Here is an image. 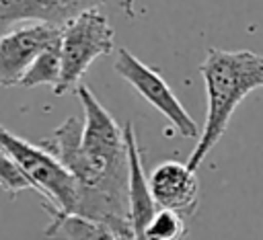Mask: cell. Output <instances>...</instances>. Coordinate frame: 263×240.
Instances as JSON below:
<instances>
[{"instance_id": "cell-1", "label": "cell", "mask_w": 263, "mask_h": 240, "mask_svg": "<svg viewBox=\"0 0 263 240\" xmlns=\"http://www.w3.org/2000/svg\"><path fill=\"white\" fill-rule=\"evenodd\" d=\"M82 119L68 117L39 146L76 181L74 215L105 224L119 240H134L129 222V166L123 127L84 84L76 88Z\"/></svg>"}, {"instance_id": "cell-2", "label": "cell", "mask_w": 263, "mask_h": 240, "mask_svg": "<svg viewBox=\"0 0 263 240\" xmlns=\"http://www.w3.org/2000/svg\"><path fill=\"white\" fill-rule=\"evenodd\" d=\"M199 74L205 86L208 113L201 135L185 162L191 170H197L212 148L222 139L234 111L247 94L263 88V55L249 49L226 51L210 47L199 66Z\"/></svg>"}, {"instance_id": "cell-3", "label": "cell", "mask_w": 263, "mask_h": 240, "mask_svg": "<svg viewBox=\"0 0 263 240\" xmlns=\"http://www.w3.org/2000/svg\"><path fill=\"white\" fill-rule=\"evenodd\" d=\"M0 154L8 156L23 168L49 213H74L78 185L74 176L39 144H31L0 125Z\"/></svg>"}, {"instance_id": "cell-4", "label": "cell", "mask_w": 263, "mask_h": 240, "mask_svg": "<svg viewBox=\"0 0 263 240\" xmlns=\"http://www.w3.org/2000/svg\"><path fill=\"white\" fill-rule=\"evenodd\" d=\"M113 47V27L99 8L84 10L72 21H68L62 27L60 37L62 78L60 84L53 88V94H64L72 88H78V82L90 68V64L101 55H109Z\"/></svg>"}, {"instance_id": "cell-5", "label": "cell", "mask_w": 263, "mask_h": 240, "mask_svg": "<svg viewBox=\"0 0 263 240\" xmlns=\"http://www.w3.org/2000/svg\"><path fill=\"white\" fill-rule=\"evenodd\" d=\"M115 72L148 103L152 105L160 115L166 117V121L173 125V129L187 139H199L201 131L195 119L185 111L173 88L166 84V80L150 66H146L142 59H138L129 49L121 47L117 51V59L113 64Z\"/></svg>"}, {"instance_id": "cell-6", "label": "cell", "mask_w": 263, "mask_h": 240, "mask_svg": "<svg viewBox=\"0 0 263 240\" xmlns=\"http://www.w3.org/2000/svg\"><path fill=\"white\" fill-rule=\"evenodd\" d=\"M62 27L49 23H25L0 35V86H21L35 59L60 45Z\"/></svg>"}, {"instance_id": "cell-7", "label": "cell", "mask_w": 263, "mask_h": 240, "mask_svg": "<svg viewBox=\"0 0 263 240\" xmlns=\"http://www.w3.org/2000/svg\"><path fill=\"white\" fill-rule=\"evenodd\" d=\"M150 193L160 209H171L183 217L193 215L199 199V183L195 170L187 164L166 160L148 174Z\"/></svg>"}, {"instance_id": "cell-8", "label": "cell", "mask_w": 263, "mask_h": 240, "mask_svg": "<svg viewBox=\"0 0 263 240\" xmlns=\"http://www.w3.org/2000/svg\"><path fill=\"white\" fill-rule=\"evenodd\" d=\"M107 0H0V35L25 23H49L64 27L84 10Z\"/></svg>"}, {"instance_id": "cell-9", "label": "cell", "mask_w": 263, "mask_h": 240, "mask_svg": "<svg viewBox=\"0 0 263 240\" xmlns=\"http://www.w3.org/2000/svg\"><path fill=\"white\" fill-rule=\"evenodd\" d=\"M123 135H125L127 166H129V222H132V234H134V240H142L144 228L150 222V217L158 211V205H156V201L150 193L148 176L144 174L134 123H127L123 127Z\"/></svg>"}, {"instance_id": "cell-10", "label": "cell", "mask_w": 263, "mask_h": 240, "mask_svg": "<svg viewBox=\"0 0 263 240\" xmlns=\"http://www.w3.org/2000/svg\"><path fill=\"white\" fill-rule=\"evenodd\" d=\"M51 224L45 230L49 240H119L105 224L74 213H49Z\"/></svg>"}, {"instance_id": "cell-11", "label": "cell", "mask_w": 263, "mask_h": 240, "mask_svg": "<svg viewBox=\"0 0 263 240\" xmlns=\"http://www.w3.org/2000/svg\"><path fill=\"white\" fill-rule=\"evenodd\" d=\"M62 78V64H60V45L43 51L35 64L29 68V72L25 74L21 86L25 88H33V86H51V90L60 84Z\"/></svg>"}, {"instance_id": "cell-12", "label": "cell", "mask_w": 263, "mask_h": 240, "mask_svg": "<svg viewBox=\"0 0 263 240\" xmlns=\"http://www.w3.org/2000/svg\"><path fill=\"white\" fill-rule=\"evenodd\" d=\"M187 236V217L177 211L160 209L150 217L144 228L142 240H185Z\"/></svg>"}, {"instance_id": "cell-13", "label": "cell", "mask_w": 263, "mask_h": 240, "mask_svg": "<svg viewBox=\"0 0 263 240\" xmlns=\"http://www.w3.org/2000/svg\"><path fill=\"white\" fill-rule=\"evenodd\" d=\"M0 189L10 197H16L21 191H35L31 178L23 172V168L4 154H0Z\"/></svg>"}]
</instances>
